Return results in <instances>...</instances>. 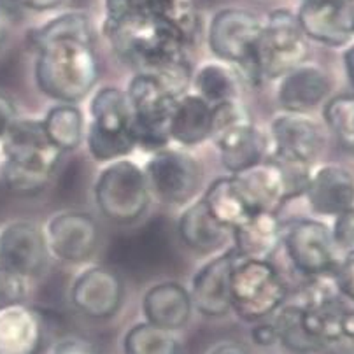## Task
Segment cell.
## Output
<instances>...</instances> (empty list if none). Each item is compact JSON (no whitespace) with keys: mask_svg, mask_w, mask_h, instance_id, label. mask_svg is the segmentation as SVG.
I'll list each match as a JSON object with an SVG mask.
<instances>
[{"mask_svg":"<svg viewBox=\"0 0 354 354\" xmlns=\"http://www.w3.org/2000/svg\"><path fill=\"white\" fill-rule=\"evenodd\" d=\"M100 32L114 55L133 72L156 75L177 95L189 90V44L169 21L156 15L102 19Z\"/></svg>","mask_w":354,"mask_h":354,"instance_id":"obj_1","label":"cell"},{"mask_svg":"<svg viewBox=\"0 0 354 354\" xmlns=\"http://www.w3.org/2000/svg\"><path fill=\"white\" fill-rule=\"evenodd\" d=\"M34 80L37 90L55 102L80 104L97 88L100 64L95 44L55 41L35 49Z\"/></svg>","mask_w":354,"mask_h":354,"instance_id":"obj_2","label":"cell"},{"mask_svg":"<svg viewBox=\"0 0 354 354\" xmlns=\"http://www.w3.org/2000/svg\"><path fill=\"white\" fill-rule=\"evenodd\" d=\"M293 300L317 354H354V307L339 293L332 275L307 279Z\"/></svg>","mask_w":354,"mask_h":354,"instance_id":"obj_3","label":"cell"},{"mask_svg":"<svg viewBox=\"0 0 354 354\" xmlns=\"http://www.w3.org/2000/svg\"><path fill=\"white\" fill-rule=\"evenodd\" d=\"M84 144L88 155L100 165L129 158L137 149L127 91L116 86H100L91 91Z\"/></svg>","mask_w":354,"mask_h":354,"instance_id":"obj_4","label":"cell"},{"mask_svg":"<svg viewBox=\"0 0 354 354\" xmlns=\"http://www.w3.org/2000/svg\"><path fill=\"white\" fill-rule=\"evenodd\" d=\"M93 200L100 214L114 225H133L153 202L142 165L121 158L102 165L93 183Z\"/></svg>","mask_w":354,"mask_h":354,"instance_id":"obj_5","label":"cell"},{"mask_svg":"<svg viewBox=\"0 0 354 354\" xmlns=\"http://www.w3.org/2000/svg\"><path fill=\"white\" fill-rule=\"evenodd\" d=\"M211 140L228 174L241 172L268 158L267 132L252 121L242 100L212 106Z\"/></svg>","mask_w":354,"mask_h":354,"instance_id":"obj_6","label":"cell"},{"mask_svg":"<svg viewBox=\"0 0 354 354\" xmlns=\"http://www.w3.org/2000/svg\"><path fill=\"white\" fill-rule=\"evenodd\" d=\"M290 298V290L270 260H235L230 277L232 313L248 323L274 316Z\"/></svg>","mask_w":354,"mask_h":354,"instance_id":"obj_7","label":"cell"},{"mask_svg":"<svg viewBox=\"0 0 354 354\" xmlns=\"http://www.w3.org/2000/svg\"><path fill=\"white\" fill-rule=\"evenodd\" d=\"M137 149L155 153L170 146V120L179 95L160 77L133 72L127 86Z\"/></svg>","mask_w":354,"mask_h":354,"instance_id":"obj_8","label":"cell"},{"mask_svg":"<svg viewBox=\"0 0 354 354\" xmlns=\"http://www.w3.org/2000/svg\"><path fill=\"white\" fill-rule=\"evenodd\" d=\"M309 39L301 30L297 15L275 9L263 18V28L252 53V77L277 81L309 60Z\"/></svg>","mask_w":354,"mask_h":354,"instance_id":"obj_9","label":"cell"},{"mask_svg":"<svg viewBox=\"0 0 354 354\" xmlns=\"http://www.w3.org/2000/svg\"><path fill=\"white\" fill-rule=\"evenodd\" d=\"M309 167L265 158L241 172L230 174L252 212H277L290 200L304 195L310 176Z\"/></svg>","mask_w":354,"mask_h":354,"instance_id":"obj_10","label":"cell"},{"mask_svg":"<svg viewBox=\"0 0 354 354\" xmlns=\"http://www.w3.org/2000/svg\"><path fill=\"white\" fill-rule=\"evenodd\" d=\"M142 169L151 195L160 204L186 207L198 198L204 170L198 160L185 147L167 146L151 153Z\"/></svg>","mask_w":354,"mask_h":354,"instance_id":"obj_11","label":"cell"},{"mask_svg":"<svg viewBox=\"0 0 354 354\" xmlns=\"http://www.w3.org/2000/svg\"><path fill=\"white\" fill-rule=\"evenodd\" d=\"M288 260L307 279L332 275L340 260L332 228L321 219L297 218L283 225V245Z\"/></svg>","mask_w":354,"mask_h":354,"instance_id":"obj_12","label":"cell"},{"mask_svg":"<svg viewBox=\"0 0 354 354\" xmlns=\"http://www.w3.org/2000/svg\"><path fill=\"white\" fill-rule=\"evenodd\" d=\"M263 28V18L244 8H225L214 12L207 27L209 51L252 77V53Z\"/></svg>","mask_w":354,"mask_h":354,"instance_id":"obj_13","label":"cell"},{"mask_svg":"<svg viewBox=\"0 0 354 354\" xmlns=\"http://www.w3.org/2000/svg\"><path fill=\"white\" fill-rule=\"evenodd\" d=\"M268 158L291 165L309 167L321 156L326 144L324 130L310 114L279 111L267 130Z\"/></svg>","mask_w":354,"mask_h":354,"instance_id":"obj_14","label":"cell"},{"mask_svg":"<svg viewBox=\"0 0 354 354\" xmlns=\"http://www.w3.org/2000/svg\"><path fill=\"white\" fill-rule=\"evenodd\" d=\"M42 230L49 257L64 265L88 263L100 245V226L90 212H55Z\"/></svg>","mask_w":354,"mask_h":354,"instance_id":"obj_15","label":"cell"},{"mask_svg":"<svg viewBox=\"0 0 354 354\" xmlns=\"http://www.w3.org/2000/svg\"><path fill=\"white\" fill-rule=\"evenodd\" d=\"M71 304L88 319L106 321L120 313L124 301V283L116 270L88 265L75 275L68 291Z\"/></svg>","mask_w":354,"mask_h":354,"instance_id":"obj_16","label":"cell"},{"mask_svg":"<svg viewBox=\"0 0 354 354\" xmlns=\"http://www.w3.org/2000/svg\"><path fill=\"white\" fill-rule=\"evenodd\" d=\"M49 251L44 230L25 219L0 226V265L28 281L42 275L48 268Z\"/></svg>","mask_w":354,"mask_h":354,"instance_id":"obj_17","label":"cell"},{"mask_svg":"<svg viewBox=\"0 0 354 354\" xmlns=\"http://www.w3.org/2000/svg\"><path fill=\"white\" fill-rule=\"evenodd\" d=\"M235 260L237 252L230 245L218 254H212L211 260L193 274L188 290L193 310L211 319L225 317L232 313L230 277Z\"/></svg>","mask_w":354,"mask_h":354,"instance_id":"obj_18","label":"cell"},{"mask_svg":"<svg viewBox=\"0 0 354 354\" xmlns=\"http://www.w3.org/2000/svg\"><path fill=\"white\" fill-rule=\"evenodd\" d=\"M295 15L309 41L332 48L354 41V2L301 0Z\"/></svg>","mask_w":354,"mask_h":354,"instance_id":"obj_19","label":"cell"},{"mask_svg":"<svg viewBox=\"0 0 354 354\" xmlns=\"http://www.w3.org/2000/svg\"><path fill=\"white\" fill-rule=\"evenodd\" d=\"M0 149H2V160L53 174L57 172L64 156L60 149L49 142L41 118H16L8 136L0 142Z\"/></svg>","mask_w":354,"mask_h":354,"instance_id":"obj_20","label":"cell"},{"mask_svg":"<svg viewBox=\"0 0 354 354\" xmlns=\"http://www.w3.org/2000/svg\"><path fill=\"white\" fill-rule=\"evenodd\" d=\"M332 93V80L323 67L316 64L298 65L277 80L275 102L286 113L310 114L323 106Z\"/></svg>","mask_w":354,"mask_h":354,"instance_id":"obj_21","label":"cell"},{"mask_svg":"<svg viewBox=\"0 0 354 354\" xmlns=\"http://www.w3.org/2000/svg\"><path fill=\"white\" fill-rule=\"evenodd\" d=\"M310 211L321 218H335L354 207V176L346 167L326 163L310 170L304 192Z\"/></svg>","mask_w":354,"mask_h":354,"instance_id":"obj_22","label":"cell"},{"mask_svg":"<svg viewBox=\"0 0 354 354\" xmlns=\"http://www.w3.org/2000/svg\"><path fill=\"white\" fill-rule=\"evenodd\" d=\"M44 317L28 304L0 309V354H39L44 346Z\"/></svg>","mask_w":354,"mask_h":354,"instance_id":"obj_23","label":"cell"},{"mask_svg":"<svg viewBox=\"0 0 354 354\" xmlns=\"http://www.w3.org/2000/svg\"><path fill=\"white\" fill-rule=\"evenodd\" d=\"M177 235L189 251L211 257L221 252L232 242V232L209 212L200 196L183 207L177 218Z\"/></svg>","mask_w":354,"mask_h":354,"instance_id":"obj_24","label":"cell"},{"mask_svg":"<svg viewBox=\"0 0 354 354\" xmlns=\"http://www.w3.org/2000/svg\"><path fill=\"white\" fill-rule=\"evenodd\" d=\"M142 314L147 323L169 332H179L189 323L193 314L188 288L176 281L153 284L142 297Z\"/></svg>","mask_w":354,"mask_h":354,"instance_id":"obj_25","label":"cell"},{"mask_svg":"<svg viewBox=\"0 0 354 354\" xmlns=\"http://www.w3.org/2000/svg\"><path fill=\"white\" fill-rule=\"evenodd\" d=\"M283 225L277 212H252L232 230V248L239 258L270 260L283 245Z\"/></svg>","mask_w":354,"mask_h":354,"instance_id":"obj_26","label":"cell"},{"mask_svg":"<svg viewBox=\"0 0 354 354\" xmlns=\"http://www.w3.org/2000/svg\"><path fill=\"white\" fill-rule=\"evenodd\" d=\"M211 104L189 90L179 95L170 120V140L188 149L211 139Z\"/></svg>","mask_w":354,"mask_h":354,"instance_id":"obj_27","label":"cell"},{"mask_svg":"<svg viewBox=\"0 0 354 354\" xmlns=\"http://www.w3.org/2000/svg\"><path fill=\"white\" fill-rule=\"evenodd\" d=\"M242 74L235 65L221 60H212L200 64L193 68L189 91L202 97L207 104L228 102V100H242Z\"/></svg>","mask_w":354,"mask_h":354,"instance_id":"obj_28","label":"cell"},{"mask_svg":"<svg viewBox=\"0 0 354 354\" xmlns=\"http://www.w3.org/2000/svg\"><path fill=\"white\" fill-rule=\"evenodd\" d=\"M84 41L95 44L97 32L90 16L84 11H64L51 16L27 32V42L32 51L55 41Z\"/></svg>","mask_w":354,"mask_h":354,"instance_id":"obj_29","label":"cell"},{"mask_svg":"<svg viewBox=\"0 0 354 354\" xmlns=\"http://www.w3.org/2000/svg\"><path fill=\"white\" fill-rule=\"evenodd\" d=\"M41 120L49 142L62 153H72L84 144L86 116L77 104L55 102Z\"/></svg>","mask_w":354,"mask_h":354,"instance_id":"obj_30","label":"cell"},{"mask_svg":"<svg viewBox=\"0 0 354 354\" xmlns=\"http://www.w3.org/2000/svg\"><path fill=\"white\" fill-rule=\"evenodd\" d=\"M200 198L204 200L209 212L230 232L252 214L251 207L241 195L230 174L216 177Z\"/></svg>","mask_w":354,"mask_h":354,"instance_id":"obj_31","label":"cell"},{"mask_svg":"<svg viewBox=\"0 0 354 354\" xmlns=\"http://www.w3.org/2000/svg\"><path fill=\"white\" fill-rule=\"evenodd\" d=\"M123 354H179L181 342L176 337V332H169L155 324L137 323L124 333Z\"/></svg>","mask_w":354,"mask_h":354,"instance_id":"obj_32","label":"cell"},{"mask_svg":"<svg viewBox=\"0 0 354 354\" xmlns=\"http://www.w3.org/2000/svg\"><path fill=\"white\" fill-rule=\"evenodd\" d=\"M274 326L277 332V340L288 351L295 354H313L316 353L313 340L307 335L304 323H301V309L297 301L290 298L283 307L274 314Z\"/></svg>","mask_w":354,"mask_h":354,"instance_id":"obj_33","label":"cell"},{"mask_svg":"<svg viewBox=\"0 0 354 354\" xmlns=\"http://www.w3.org/2000/svg\"><path fill=\"white\" fill-rule=\"evenodd\" d=\"M55 174L35 167L19 165V163L2 160L0 162V181L9 193L16 196H35L48 189Z\"/></svg>","mask_w":354,"mask_h":354,"instance_id":"obj_34","label":"cell"},{"mask_svg":"<svg viewBox=\"0 0 354 354\" xmlns=\"http://www.w3.org/2000/svg\"><path fill=\"white\" fill-rule=\"evenodd\" d=\"M323 120L337 142L354 153V91L328 98L323 104Z\"/></svg>","mask_w":354,"mask_h":354,"instance_id":"obj_35","label":"cell"},{"mask_svg":"<svg viewBox=\"0 0 354 354\" xmlns=\"http://www.w3.org/2000/svg\"><path fill=\"white\" fill-rule=\"evenodd\" d=\"M28 297V279L0 265V309L25 304Z\"/></svg>","mask_w":354,"mask_h":354,"instance_id":"obj_36","label":"cell"},{"mask_svg":"<svg viewBox=\"0 0 354 354\" xmlns=\"http://www.w3.org/2000/svg\"><path fill=\"white\" fill-rule=\"evenodd\" d=\"M160 0H104V18L118 19L137 15H156Z\"/></svg>","mask_w":354,"mask_h":354,"instance_id":"obj_37","label":"cell"},{"mask_svg":"<svg viewBox=\"0 0 354 354\" xmlns=\"http://www.w3.org/2000/svg\"><path fill=\"white\" fill-rule=\"evenodd\" d=\"M332 279L339 293L347 301L354 304V249L344 252L340 257L337 268L332 274Z\"/></svg>","mask_w":354,"mask_h":354,"instance_id":"obj_38","label":"cell"},{"mask_svg":"<svg viewBox=\"0 0 354 354\" xmlns=\"http://www.w3.org/2000/svg\"><path fill=\"white\" fill-rule=\"evenodd\" d=\"M332 228L333 241H335L337 249L340 252L353 251L354 249V207L342 214L333 218Z\"/></svg>","mask_w":354,"mask_h":354,"instance_id":"obj_39","label":"cell"},{"mask_svg":"<svg viewBox=\"0 0 354 354\" xmlns=\"http://www.w3.org/2000/svg\"><path fill=\"white\" fill-rule=\"evenodd\" d=\"M254 326H252L251 330V339L252 342L257 344V346L260 347H270L274 346V344H277L279 340H277V332H275V326L272 321H258V323H252Z\"/></svg>","mask_w":354,"mask_h":354,"instance_id":"obj_40","label":"cell"},{"mask_svg":"<svg viewBox=\"0 0 354 354\" xmlns=\"http://www.w3.org/2000/svg\"><path fill=\"white\" fill-rule=\"evenodd\" d=\"M18 116L19 114L11 97H8L6 93H0V142L8 136L9 129H11Z\"/></svg>","mask_w":354,"mask_h":354,"instance_id":"obj_41","label":"cell"},{"mask_svg":"<svg viewBox=\"0 0 354 354\" xmlns=\"http://www.w3.org/2000/svg\"><path fill=\"white\" fill-rule=\"evenodd\" d=\"M53 354H100L93 346L80 339H68L55 347Z\"/></svg>","mask_w":354,"mask_h":354,"instance_id":"obj_42","label":"cell"},{"mask_svg":"<svg viewBox=\"0 0 354 354\" xmlns=\"http://www.w3.org/2000/svg\"><path fill=\"white\" fill-rule=\"evenodd\" d=\"M205 354H251L244 344L237 342V340H219V342L212 344Z\"/></svg>","mask_w":354,"mask_h":354,"instance_id":"obj_43","label":"cell"},{"mask_svg":"<svg viewBox=\"0 0 354 354\" xmlns=\"http://www.w3.org/2000/svg\"><path fill=\"white\" fill-rule=\"evenodd\" d=\"M23 6V9L34 12H48L58 9L65 0H19Z\"/></svg>","mask_w":354,"mask_h":354,"instance_id":"obj_44","label":"cell"},{"mask_svg":"<svg viewBox=\"0 0 354 354\" xmlns=\"http://www.w3.org/2000/svg\"><path fill=\"white\" fill-rule=\"evenodd\" d=\"M342 62H344V71H346V77L349 81V84L354 90V41H351L346 46L342 53Z\"/></svg>","mask_w":354,"mask_h":354,"instance_id":"obj_45","label":"cell"},{"mask_svg":"<svg viewBox=\"0 0 354 354\" xmlns=\"http://www.w3.org/2000/svg\"><path fill=\"white\" fill-rule=\"evenodd\" d=\"M4 41H6V23L2 21V18H0V49H2V46H4Z\"/></svg>","mask_w":354,"mask_h":354,"instance_id":"obj_46","label":"cell"},{"mask_svg":"<svg viewBox=\"0 0 354 354\" xmlns=\"http://www.w3.org/2000/svg\"><path fill=\"white\" fill-rule=\"evenodd\" d=\"M301 2V0H300ZM335 2H346V4H349V2H354V0H335Z\"/></svg>","mask_w":354,"mask_h":354,"instance_id":"obj_47","label":"cell"}]
</instances>
